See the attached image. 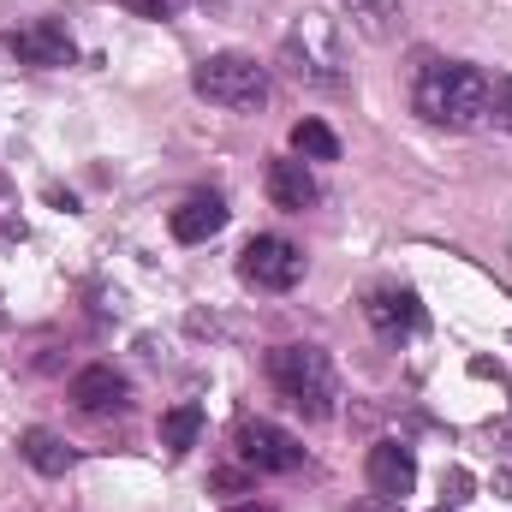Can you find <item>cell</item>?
Here are the masks:
<instances>
[{
    "mask_svg": "<svg viewBox=\"0 0 512 512\" xmlns=\"http://www.w3.org/2000/svg\"><path fill=\"white\" fill-rule=\"evenodd\" d=\"M489 96H495V84L477 66H459V60H429L417 72V90H411L417 114L429 126H447V131L483 126L489 120Z\"/></svg>",
    "mask_w": 512,
    "mask_h": 512,
    "instance_id": "1",
    "label": "cell"
},
{
    "mask_svg": "<svg viewBox=\"0 0 512 512\" xmlns=\"http://www.w3.org/2000/svg\"><path fill=\"white\" fill-rule=\"evenodd\" d=\"M268 382L280 387L286 405L310 411V417H328L334 411V364L322 346H274L268 352Z\"/></svg>",
    "mask_w": 512,
    "mask_h": 512,
    "instance_id": "2",
    "label": "cell"
},
{
    "mask_svg": "<svg viewBox=\"0 0 512 512\" xmlns=\"http://www.w3.org/2000/svg\"><path fill=\"white\" fill-rule=\"evenodd\" d=\"M191 90L215 108H233V114H251L268 102V66H256L251 54H209L197 72H191Z\"/></svg>",
    "mask_w": 512,
    "mask_h": 512,
    "instance_id": "3",
    "label": "cell"
},
{
    "mask_svg": "<svg viewBox=\"0 0 512 512\" xmlns=\"http://www.w3.org/2000/svg\"><path fill=\"white\" fill-rule=\"evenodd\" d=\"M239 274L256 292H292L304 280V251L292 239H280V233H262V239H251L239 251Z\"/></svg>",
    "mask_w": 512,
    "mask_h": 512,
    "instance_id": "4",
    "label": "cell"
},
{
    "mask_svg": "<svg viewBox=\"0 0 512 512\" xmlns=\"http://www.w3.org/2000/svg\"><path fill=\"white\" fill-rule=\"evenodd\" d=\"M6 48H12L18 66H36V72H60V66L78 60V42H72L66 18H30V24H18V30H6Z\"/></svg>",
    "mask_w": 512,
    "mask_h": 512,
    "instance_id": "5",
    "label": "cell"
},
{
    "mask_svg": "<svg viewBox=\"0 0 512 512\" xmlns=\"http://www.w3.org/2000/svg\"><path fill=\"white\" fill-rule=\"evenodd\" d=\"M239 459H245L251 471H274V477H280V471H298V465H304V447H298V435H286L280 423H262V417H256V423L239 429Z\"/></svg>",
    "mask_w": 512,
    "mask_h": 512,
    "instance_id": "6",
    "label": "cell"
},
{
    "mask_svg": "<svg viewBox=\"0 0 512 512\" xmlns=\"http://www.w3.org/2000/svg\"><path fill=\"white\" fill-rule=\"evenodd\" d=\"M364 316H370V328H376L382 340H405V334L423 328V304H417V292H405V286H376V292L364 298Z\"/></svg>",
    "mask_w": 512,
    "mask_h": 512,
    "instance_id": "7",
    "label": "cell"
},
{
    "mask_svg": "<svg viewBox=\"0 0 512 512\" xmlns=\"http://www.w3.org/2000/svg\"><path fill=\"white\" fill-rule=\"evenodd\" d=\"M364 477H370V495H382V501H405V495L417 489V459H411V447H399V441H376Z\"/></svg>",
    "mask_w": 512,
    "mask_h": 512,
    "instance_id": "8",
    "label": "cell"
},
{
    "mask_svg": "<svg viewBox=\"0 0 512 512\" xmlns=\"http://www.w3.org/2000/svg\"><path fill=\"white\" fill-rule=\"evenodd\" d=\"M268 203L286 209V215H304L322 203V185L316 173L304 167V155H286V161H268Z\"/></svg>",
    "mask_w": 512,
    "mask_h": 512,
    "instance_id": "9",
    "label": "cell"
},
{
    "mask_svg": "<svg viewBox=\"0 0 512 512\" xmlns=\"http://www.w3.org/2000/svg\"><path fill=\"white\" fill-rule=\"evenodd\" d=\"M221 227H227V203H221L215 191H191V197L167 215V233H173L179 245H209Z\"/></svg>",
    "mask_w": 512,
    "mask_h": 512,
    "instance_id": "10",
    "label": "cell"
},
{
    "mask_svg": "<svg viewBox=\"0 0 512 512\" xmlns=\"http://www.w3.org/2000/svg\"><path fill=\"white\" fill-rule=\"evenodd\" d=\"M72 399H78V411H90V417H114V411L131 405V387L114 364H90V370L72 376Z\"/></svg>",
    "mask_w": 512,
    "mask_h": 512,
    "instance_id": "11",
    "label": "cell"
},
{
    "mask_svg": "<svg viewBox=\"0 0 512 512\" xmlns=\"http://www.w3.org/2000/svg\"><path fill=\"white\" fill-rule=\"evenodd\" d=\"M18 453H24V465H30V471H42V477H66V471H72V459H78L54 429H24V435H18Z\"/></svg>",
    "mask_w": 512,
    "mask_h": 512,
    "instance_id": "12",
    "label": "cell"
},
{
    "mask_svg": "<svg viewBox=\"0 0 512 512\" xmlns=\"http://www.w3.org/2000/svg\"><path fill=\"white\" fill-rule=\"evenodd\" d=\"M197 429H203V405H173L161 417V447L167 453H191L197 447Z\"/></svg>",
    "mask_w": 512,
    "mask_h": 512,
    "instance_id": "13",
    "label": "cell"
},
{
    "mask_svg": "<svg viewBox=\"0 0 512 512\" xmlns=\"http://www.w3.org/2000/svg\"><path fill=\"white\" fill-rule=\"evenodd\" d=\"M292 149H298L304 161H340V137L322 126V120H298V126H292Z\"/></svg>",
    "mask_w": 512,
    "mask_h": 512,
    "instance_id": "14",
    "label": "cell"
},
{
    "mask_svg": "<svg viewBox=\"0 0 512 512\" xmlns=\"http://www.w3.org/2000/svg\"><path fill=\"white\" fill-rule=\"evenodd\" d=\"M346 6H352V18H358L370 36H387L393 18H399V0H346Z\"/></svg>",
    "mask_w": 512,
    "mask_h": 512,
    "instance_id": "15",
    "label": "cell"
},
{
    "mask_svg": "<svg viewBox=\"0 0 512 512\" xmlns=\"http://www.w3.org/2000/svg\"><path fill=\"white\" fill-rule=\"evenodd\" d=\"M126 12H137V18H155V24H167V18H179L185 12V0H120Z\"/></svg>",
    "mask_w": 512,
    "mask_h": 512,
    "instance_id": "16",
    "label": "cell"
},
{
    "mask_svg": "<svg viewBox=\"0 0 512 512\" xmlns=\"http://www.w3.org/2000/svg\"><path fill=\"white\" fill-rule=\"evenodd\" d=\"M489 120H495L501 131H512V78L495 84V96H489Z\"/></svg>",
    "mask_w": 512,
    "mask_h": 512,
    "instance_id": "17",
    "label": "cell"
},
{
    "mask_svg": "<svg viewBox=\"0 0 512 512\" xmlns=\"http://www.w3.org/2000/svg\"><path fill=\"white\" fill-rule=\"evenodd\" d=\"M227 512H274V507H256V501H239V507H227Z\"/></svg>",
    "mask_w": 512,
    "mask_h": 512,
    "instance_id": "18",
    "label": "cell"
}]
</instances>
